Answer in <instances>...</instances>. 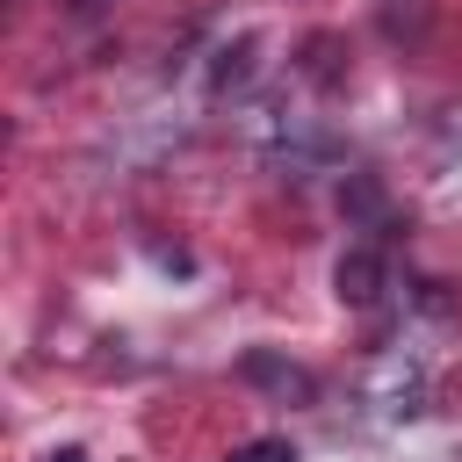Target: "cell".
Instances as JSON below:
<instances>
[{
    "instance_id": "1",
    "label": "cell",
    "mask_w": 462,
    "mask_h": 462,
    "mask_svg": "<svg viewBox=\"0 0 462 462\" xmlns=\"http://www.w3.org/2000/svg\"><path fill=\"white\" fill-rule=\"evenodd\" d=\"M238 375H245L253 390H274L282 404H310V397H318V375L296 368V361H282V354H267V346H253V354L238 361Z\"/></svg>"
},
{
    "instance_id": "2",
    "label": "cell",
    "mask_w": 462,
    "mask_h": 462,
    "mask_svg": "<svg viewBox=\"0 0 462 462\" xmlns=\"http://www.w3.org/2000/svg\"><path fill=\"white\" fill-rule=\"evenodd\" d=\"M332 289H339V303H375L383 296V253H346L339 267H332Z\"/></svg>"
},
{
    "instance_id": "3",
    "label": "cell",
    "mask_w": 462,
    "mask_h": 462,
    "mask_svg": "<svg viewBox=\"0 0 462 462\" xmlns=\"http://www.w3.org/2000/svg\"><path fill=\"white\" fill-rule=\"evenodd\" d=\"M253 51H260L253 36H238V43H224V51H217V65H209V94H231V87H238V79L253 72Z\"/></svg>"
},
{
    "instance_id": "4",
    "label": "cell",
    "mask_w": 462,
    "mask_h": 462,
    "mask_svg": "<svg viewBox=\"0 0 462 462\" xmlns=\"http://www.w3.org/2000/svg\"><path fill=\"white\" fill-rule=\"evenodd\" d=\"M231 462H296V448H289L282 433H260V440H245V448H231Z\"/></svg>"
},
{
    "instance_id": "5",
    "label": "cell",
    "mask_w": 462,
    "mask_h": 462,
    "mask_svg": "<svg viewBox=\"0 0 462 462\" xmlns=\"http://www.w3.org/2000/svg\"><path fill=\"white\" fill-rule=\"evenodd\" d=\"M332 51H339L332 36H310V43H303V72H310V79H332V72H339V65H332Z\"/></svg>"
},
{
    "instance_id": "6",
    "label": "cell",
    "mask_w": 462,
    "mask_h": 462,
    "mask_svg": "<svg viewBox=\"0 0 462 462\" xmlns=\"http://www.w3.org/2000/svg\"><path fill=\"white\" fill-rule=\"evenodd\" d=\"M51 462H87V455H79V448H58V455H51Z\"/></svg>"
},
{
    "instance_id": "7",
    "label": "cell",
    "mask_w": 462,
    "mask_h": 462,
    "mask_svg": "<svg viewBox=\"0 0 462 462\" xmlns=\"http://www.w3.org/2000/svg\"><path fill=\"white\" fill-rule=\"evenodd\" d=\"M72 7H108V0H72Z\"/></svg>"
}]
</instances>
